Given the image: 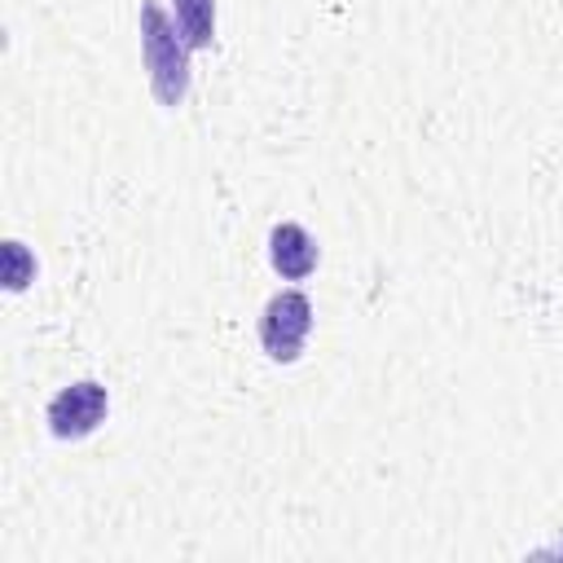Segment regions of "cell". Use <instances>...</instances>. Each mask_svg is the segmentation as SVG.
<instances>
[{"instance_id": "cell-1", "label": "cell", "mask_w": 563, "mask_h": 563, "mask_svg": "<svg viewBox=\"0 0 563 563\" xmlns=\"http://www.w3.org/2000/svg\"><path fill=\"white\" fill-rule=\"evenodd\" d=\"M136 31H141V66L150 79V92L163 110H180L189 97V40L180 35L176 18L158 4L145 0L136 13Z\"/></svg>"}, {"instance_id": "cell-2", "label": "cell", "mask_w": 563, "mask_h": 563, "mask_svg": "<svg viewBox=\"0 0 563 563\" xmlns=\"http://www.w3.org/2000/svg\"><path fill=\"white\" fill-rule=\"evenodd\" d=\"M312 334V299L303 290H277L268 295L260 312V347L277 365H295L303 343Z\"/></svg>"}, {"instance_id": "cell-3", "label": "cell", "mask_w": 563, "mask_h": 563, "mask_svg": "<svg viewBox=\"0 0 563 563\" xmlns=\"http://www.w3.org/2000/svg\"><path fill=\"white\" fill-rule=\"evenodd\" d=\"M106 413H110V391H106V383H97V378H75V383H66V387L48 400V409H44L48 431H53L57 440H84V435H92V431L106 422Z\"/></svg>"}, {"instance_id": "cell-4", "label": "cell", "mask_w": 563, "mask_h": 563, "mask_svg": "<svg viewBox=\"0 0 563 563\" xmlns=\"http://www.w3.org/2000/svg\"><path fill=\"white\" fill-rule=\"evenodd\" d=\"M317 260H321L317 238H312L299 220H277V224L268 229V264H273V273H277L282 282H303V277H312V273H317Z\"/></svg>"}, {"instance_id": "cell-5", "label": "cell", "mask_w": 563, "mask_h": 563, "mask_svg": "<svg viewBox=\"0 0 563 563\" xmlns=\"http://www.w3.org/2000/svg\"><path fill=\"white\" fill-rule=\"evenodd\" d=\"M172 18L189 48H211L216 44V0H172Z\"/></svg>"}, {"instance_id": "cell-6", "label": "cell", "mask_w": 563, "mask_h": 563, "mask_svg": "<svg viewBox=\"0 0 563 563\" xmlns=\"http://www.w3.org/2000/svg\"><path fill=\"white\" fill-rule=\"evenodd\" d=\"M31 277H35V255H26V246L18 238L4 242V282H9V290H22Z\"/></svg>"}]
</instances>
